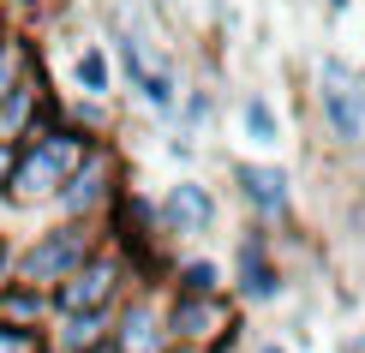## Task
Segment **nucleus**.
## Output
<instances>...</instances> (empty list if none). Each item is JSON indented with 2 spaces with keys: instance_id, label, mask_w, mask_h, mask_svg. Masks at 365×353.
Segmentation results:
<instances>
[{
  "instance_id": "f257e3e1",
  "label": "nucleus",
  "mask_w": 365,
  "mask_h": 353,
  "mask_svg": "<svg viewBox=\"0 0 365 353\" xmlns=\"http://www.w3.org/2000/svg\"><path fill=\"white\" fill-rule=\"evenodd\" d=\"M90 144L96 138L78 132L60 108V120L48 132H36L30 144H19V156H12V180H6V210H54V192L66 186V174L90 156Z\"/></svg>"
},
{
  "instance_id": "f03ea898",
  "label": "nucleus",
  "mask_w": 365,
  "mask_h": 353,
  "mask_svg": "<svg viewBox=\"0 0 365 353\" xmlns=\"http://www.w3.org/2000/svg\"><path fill=\"white\" fill-rule=\"evenodd\" d=\"M102 240H108V234H102V222H66V216H54L48 227H36V234L19 245L12 275H19V282H30V287H60Z\"/></svg>"
},
{
  "instance_id": "7ed1b4c3",
  "label": "nucleus",
  "mask_w": 365,
  "mask_h": 353,
  "mask_svg": "<svg viewBox=\"0 0 365 353\" xmlns=\"http://www.w3.org/2000/svg\"><path fill=\"white\" fill-rule=\"evenodd\" d=\"M132 287H138V270L126 264V252H120V245L102 240L96 252H90L84 264L66 275V282L48 287V300H54V317H66V312H114Z\"/></svg>"
},
{
  "instance_id": "20e7f679",
  "label": "nucleus",
  "mask_w": 365,
  "mask_h": 353,
  "mask_svg": "<svg viewBox=\"0 0 365 353\" xmlns=\"http://www.w3.org/2000/svg\"><path fill=\"white\" fill-rule=\"evenodd\" d=\"M120 186H126V168H120V150L108 144V138H96L90 144V156L66 174V186L54 192V216L66 222H102L114 210Z\"/></svg>"
},
{
  "instance_id": "39448f33",
  "label": "nucleus",
  "mask_w": 365,
  "mask_h": 353,
  "mask_svg": "<svg viewBox=\"0 0 365 353\" xmlns=\"http://www.w3.org/2000/svg\"><path fill=\"white\" fill-rule=\"evenodd\" d=\"M234 342L227 294H174L168 300V347L174 353H222Z\"/></svg>"
},
{
  "instance_id": "423d86ee",
  "label": "nucleus",
  "mask_w": 365,
  "mask_h": 353,
  "mask_svg": "<svg viewBox=\"0 0 365 353\" xmlns=\"http://www.w3.org/2000/svg\"><path fill=\"white\" fill-rule=\"evenodd\" d=\"M317 102H324V126H329L336 144H359L365 138V78H359V66L329 54L317 66Z\"/></svg>"
},
{
  "instance_id": "0eeeda50",
  "label": "nucleus",
  "mask_w": 365,
  "mask_h": 353,
  "mask_svg": "<svg viewBox=\"0 0 365 353\" xmlns=\"http://www.w3.org/2000/svg\"><path fill=\"white\" fill-rule=\"evenodd\" d=\"M108 342L120 353H174L168 347V305L150 294V282H138L126 300L114 305V335Z\"/></svg>"
},
{
  "instance_id": "6e6552de",
  "label": "nucleus",
  "mask_w": 365,
  "mask_h": 353,
  "mask_svg": "<svg viewBox=\"0 0 365 353\" xmlns=\"http://www.w3.org/2000/svg\"><path fill=\"white\" fill-rule=\"evenodd\" d=\"M234 287H240V300L246 305H269L282 294V270H276V257H269V240L252 234L240 240V252H234Z\"/></svg>"
},
{
  "instance_id": "1a4fd4ad",
  "label": "nucleus",
  "mask_w": 365,
  "mask_h": 353,
  "mask_svg": "<svg viewBox=\"0 0 365 353\" xmlns=\"http://www.w3.org/2000/svg\"><path fill=\"white\" fill-rule=\"evenodd\" d=\"M162 234L168 240H197L210 234V222H216V198H210L197 180H180V186H168V198H162Z\"/></svg>"
},
{
  "instance_id": "9d476101",
  "label": "nucleus",
  "mask_w": 365,
  "mask_h": 353,
  "mask_svg": "<svg viewBox=\"0 0 365 353\" xmlns=\"http://www.w3.org/2000/svg\"><path fill=\"white\" fill-rule=\"evenodd\" d=\"M234 186H240V198L252 204V216H264V222H282L287 204H294L287 174H282V168H269V162H240V168H234Z\"/></svg>"
},
{
  "instance_id": "9b49d317",
  "label": "nucleus",
  "mask_w": 365,
  "mask_h": 353,
  "mask_svg": "<svg viewBox=\"0 0 365 353\" xmlns=\"http://www.w3.org/2000/svg\"><path fill=\"white\" fill-rule=\"evenodd\" d=\"M0 324H24V329H48L54 324V300L48 287H30V282H0Z\"/></svg>"
},
{
  "instance_id": "f8f14e48",
  "label": "nucleus",
  "mask_w": 365,
  "mask_h": 353,
  "mask_svg": "<svg viewBox=\"0 0 365 353\" xmlns=\"http://www.w3.org/2000/svg\"><path fill=\"white\" fill-rule=\"evenodd\" d=\"M114 335V312H66L48 324V342L60 353H84V347H102Z\"/></svg>"
},
{
  "instance_id": "ddd939ff",
  "label": "nucleus",
  "mask_w": 365,
  "mask_h": 353,
  "mask_svg": "<svg viewBox=\"0 0 365 353\" xmlns=\"http://www.w3.org/2000/svg\"><path fill=\"white\" fill-rule=\"evenodd\" d=\"M72 84H78V96H108V90H114V60H108V48L84 42V48L72 54Z\"/></svg>"
},
{
  "instance_id": "4468645a",
  "label": "nucleus",
  "mask_w": 365,
  "mask_h": 353,
  "mask_svg": "<svg viewBox=\"0 0 365 353\" xmlns=\"http://www.w3.org/2000/svg\"><path fill=\"white\" fill-rule=\"evenodd\" d=\"M132 90H138V102H144V108H156V114H174L180 108V78H174L168 66H150Z\"/></svg>"
},
{
  "instance_id": "2eb2a0df",
  "label": "nucleus",
  "mask_w": 365,
  "mask_h": 353,
  "mask_svg": "<svg viewBox=\"0 0 365 353\" xmlns=\"http://www.w3.org/2000/svg\"><path fill=\"white\" fill-rule=\"evenodd\" d=\"M227 275L210 264V257H186V264H174V294H222Z\"/></svg>"
},
{
  "instance_id": "dca6fc26",
  "label": "nucleus",
  "mask_w": 365,
  "mask_h": 353,
  "mask_svg": "<svg viewBox=\"0 0 365 353\" xmlns=\"http://www.w3.org/2000/svg\"><path fill=\"white\" fill-rule=\"evenodd\" d=\"M240 120H246L252 144H276V138H282V126H276V108H269L264 96H246V108H240Z\"/></svg>"
},
{
  "instance_id": "f3484780",
  "label": "nucleus",
  "mask_w": 365,
  "mask_h": 353,
  "mask_svg": "<svg viewBox=\"0 0 365 353\" xmlns=\"http://www.w3.org/2000/svg\"><path fill=\"white\" fill-rule=\"evenodd\" d=\"M48 329H24V324H0V353H42Z\"/></svg>"
},
{
  "instance_id": "a211bd4d",
  "label": "nucleus",
  "mask_w": 365,
  "mask_h": 353,
  "mask_svg": "<svg viewBox=\"0 0 365 353\" xmlns=\"http://www.w3.org/2000/svg\"><path fill=\"white\" fill-rule=\"evenodd\" d=\"M12 257H19V245H12V234L0 227V282H12Z\"/></svg>"
},
{
  "instance_id": "6ab92c4d",
  "label": "nucleus",
  "mask_w": 365,
  "mask_h": 353,
  "mask_svg": "<svg viewBox=\"0 0 365 353\" xmlns=\"http://www.w3.org/2000/svg\"><path fill=\"white\" fill-rule=\"evenodd\" d=\"M12 156H19V144H0V204H6V180H12Z\"/></svg>"
},
{
  "instance_id": "aec40b11",
  "label": "nucleus",
  "mask_w": 365,
  "mask_h": 353,
  "mask_svg": "<svg viewBox=\"0 0 365 353\" xmlns=\"http://www.w3.org/2000/svg\"><path fill=\"white\" fill-rule=\"evenodd\" d=\"M186 114H192V120H204V114H210V90H192V102H186Z\"/></svg>"
},
{
  "instance_id": "412c9836",
  "label": "nucleus",
  "mask_w": 365,
  "mask_h": 353,
  "mask_svg": "<svg viewBox=\"0 0 365 353\" xmlns=\"http://www.w3.org/2000/svg\"><path fill=\"white\" fill-rule=\"evenodd\" d=\"M0 6H19V12H36L42 0H0Z\"/></svg>"
},
{
  "instance_id": "4be33fe9",
  "label": "nucleus",
  "mask_w": 365,
  "mask_h": 353,
  "mask_svg": "<svg viewBox=\"0 0 365 353\" xmlns=\"http://www.w3.org/2000/svg\"><path fill=\"white\" fill-rule=\"evenodd\" d=\"M84 353H120V347H114V342H102V347H84Z\"/></svg>"
},
{
  "instance_id": "5701e85b",
  "label": "nucleus",
  "mask_w": 365,
  "mask_h": 353,
  "mask_svg": "<svg viewBox=\"0 0 365 353\" xmlns=\"http://www.w3.org/2000/svg\"><path fill=\"white\" fill-rule=\"evenodd\" d=\"M341 353H365V342H347V347H341Z\"/></svg>"
},
{
  "instance_id": "b1692460",
  "label": "nucleus",
  "mask_w": 365,
  "mask_h": 353,
  "mask_svg": "<svg viewBox=\"0 0 365 353\" xmlns=\"http://www.w3.org/2000/svg\"><path fill=\"white\" fill-rule=\"evenodd\" d=\"M6 30H12V24H6V6H0V36H6Z\"/></svg>"
},
{
  "instance_id": "393cba45",
  "label": "nucleus",
  "mask_w": 365,
  "mask_h": 353,
  "mask_svg": "<svg viewBox=\"0 0 365 353\" xmlns=\"http://www.w3.org/2000/svg\"><path fill=\"white\" fill-rule=\"evenodd\" d=\"M329 12H347V0H329Z\"/></svg>"
},
{
  "instance_id": "a878e982",
  "label": "nucleus",
  "mask_w": 365,
  "mask_h": 353,
  "mask_svg": "<svg viewBox=\"0 0 365 353\" xmlns=\"http://www.w3.org/2000/svg\"><path fill=\"white\" fill-rule=\"evenodd\" d=\"M257 353H287V347H276V342H269V347H257Z\"/></svg>"
},
{
  "instance_id": "bb28decb",
  "label": "nucleus",
  "mask_w": 365,
  "mask_h": 353,
  "mask_svg": "<svg viewBox=\"0 0 365 353\" xmlns=\"http://www.w3.org/2000/svg\"><path fill=\"white\" fill-rule=\"evenodd\" d=\"M42 353H60V347H54V342H48V347H42Z\"/></svg>"
}]
</instances>
